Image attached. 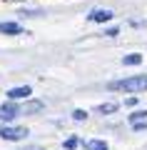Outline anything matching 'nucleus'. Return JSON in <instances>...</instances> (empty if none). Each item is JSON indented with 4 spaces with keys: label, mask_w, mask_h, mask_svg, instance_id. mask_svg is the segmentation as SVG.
I'll return each instance as SVG.
<instances>
[{
    "label": "nucleus",
    "mask_w": 147,
    "mask_h": 150,
    "mask_svg": "<svg viewBox=\"0 0 147 150\" xmlns=\"http://www.w3.org/2000/svg\"><path fill=\"white\" fill-rule=\"evenodd\" d=\"M107 88H110V90H125V93H140V90H147V75H135V78L115 80Z\"/></svg>",
    "instance_id": "1"
},
{
    "label": "nucleus",
    "mask_w": 147,
    "mask_h": 150,
    "mask_svg": "<svg viewBox=\"0 0 147 150\" xmlns=\"http://www.w3.org/2000/svg\"><path fill=\"white\" fill-rule=\"evenodd\" d=\"M30 150H37V148H30Z\"/></svg>",
    "instance_id": "14"
},
{
    "label": "nucleus",
    "mask_w": 147,
    "mask_h": 150,
    "mask_svg": "<svg viewBox=\"0 0 147 150\" xmlns=\"http://www.w3.org/2000/svg\"><path fill=\"white\" fill-rule=\"evenodd\" d=\"M145 118H147V110H137V112H132V115H130L132 123H140V120H145Z\"/></svg>",
    "instance_id": "9"
},
{
    "label": "nucleus",
    "mask_w": 147,
    "mask_h": 150,
    "mask_svg": "<svg viewBox=\"0 0 147 150\" xmlns=\"http://www.w3.org/2000/svg\"><path fill=\"white\" fill-rule=\"evenodd\" d=\"M0 138L3 140H25L27 130L25 128H10V125H5V128H0Z\"/></svg>",
    "instance_id": "2"
},
{
    "label": "nucleus",
    "mask_w": 147,
    "mask_h": 150,
    "mask_svg": "<svg viewBox=\"0 0 147 150\" xmlns=\"http://www.w3.org/2000/svg\"><path fill=\"white\" fill-rule=\"evenodd\" d=\"M18 115H20V110H18L15 105H3L0 108V123H10V120H15Z\"/></svg>",
    "instance_id": "3"
},
{
    "label": "nucleus",
    "mask_w": 147,
    "mask_h": 150,
    "mask_svg": "<svg viewBox=\"0 0 147 150\" xmlns=\"http://www.w3.org/2000/svg\"><path fill=\"white\" fill-rule=\"evenodd\" d=\"M0 33H5V35H20V33H25L18 23H0Z\"/></svg>",
    "instance_id": "5"
},
{
    "label": "nucleus",
    "mask_w": 147,
    "mask_h": 150,
    "mask_svg": "<svg viewBox=\"0 0 147 150\" xmlns=\"http://www.w3.org/2000/svg\"><path fill=\"white\" fill-rule=\"evenodd\" d=\"M110 18H112L110 10H95V13H90V20H92V23H107Z\"/></svg>",
    "instance_id": "6"
},
{
    "label": "nucleus",
    "mask_w": 147,
    "mask_h": 150,
    "mask_svg": "<svg viewBox=\"0 0 147 150\" xmlns=\"http://www.w3.org/2000/svg\"><path fill=\"white\" fill-rule=\"evenodd\" d=\"M117 33H120V30H117V28H107V30H105V35H110V38H115Z\"/></svg>",
    "instance_id": "12"
},
{
    "label": "nucleus",
    "mask_w": 147,
    "mask_h": 150,
    "mask_svg": "<svg viewBox=\"0 0 147 150\" xmlns=\"http://www.w3.org/2000/svg\"><path fill=\"white\" fill-rule=\"evenodd\" d=\"M75 145H77V140H75V138H70V140H68V143H65V148H68V150H72V148H75Z\"/></svg>",
    "instance_id": "13"
},
{
    "label": "nucleus",
    "mask_w": 147,
    "mask_h": 150,
    "mask_svg": "<svg viewBox=\"0 0 147 150\" xmlns=\"http://www.w3.org/2000/svg\"><path fill=\"white\" fill-rule=\"evenodd\" d=\"M122 63H125V65H140L142 63V55H125V58H122Z\"/></svg>",
    "instance_id": "8"
},
{
    "label": "nucleus",
    "mask_w": 147,
    "mask_h": 150,
    "mask_svg": "<svg viewBox=\"0 0 147 150\" xmlns=\"http://www.w3.org/2000/svg\"><path fill=\"white\" fill-rule=\"evenodd\" d=\"M72 118H75V120H85V118H87V112H85V110H75Z\"/></svg>",
    "instance_id": "11"
},
{
    "label": "nucleus",
    "mask_w": 147,
    "mask_h": 150,
    "mask_svg": "<svg viewBox=\"0 0 147 150\" xmlns=\"http://www.w3.org/2000/svg\"><path fill=\"white\" fill-rule=\"evenodd\" d=\"M85 148L87 150H107V143L105 140H90V143H85Z\"/></svg>",
    "instance_id": "7"
},
{
    "label": "nucleus",
    "mask_w": 147,
    "mask_h": 150,
    "mask_svg": "<svg viewBox=\"0 0 147 150\" xmlns=\"http://www.w3.org/2000/svg\"><path fill=\"white\" fill-rule=\"evenodd\" d=\"M112 110H117L115 103H107V105H100V108H97V112H102V115H107V112H112Z\"/></svg>",
    "instance_id": "10"
},
{
    "label": "nucleus",
    "mask_w": 147,
    "mask_h": 150,
    "mask_svg": "<svg viewBox=\"0 0 147 150\" xmlns=\"http://www.w3.org/2000/svg\"><path fill=\"white\" fill-rule=\"evenodd\" d=\"M30 88L27 85H20V88H13V90H8V98L10 100H20V98H30Z\"/></svg>",
    "instance_id": "4"
}]
</instances>
